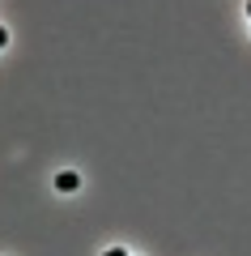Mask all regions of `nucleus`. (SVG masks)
I'll return each instance as SVG.
<instances>
[{
	"mask_svg": "<svg viewBox=\"0 0 251 256\" xmlns=\"http://www.w3.org/2000/svg\"><path fill=\"white\" fill-rule=\"evenodd\" d=\"M4 43H9V30H4V26H0V47H4Z\"/></svg>",
	"mask_w": 251,
	"mask_h": 256,
	"instance_id": "nucleus-3",
	"label": "nucleus"
},
{
	"mask_svg": "<svg viewBox=\"0 0 251 256\" xmlns=\"http://www.w3.org/2000/svg\"><path fill=\"white\" fill-rule=\"evenodd\" d=\"M247 18H251V0H247Z\"/></svg>",
	"mask_w": 251,
	"mask_h": 256,
	"instance_id": "nucleus-4",
	"label": "nucleus"
},
{
	"mask_svg": "<svg viewBox=\"0 0 251 256\" xmlns=\"http://www.w3.org/2000/svg\"><path fill=\"white\" fill-rule=\"evenodd\" d=\"M102 256H128V252H124V248H111V252H102Z\"/></svg>",
	"mask_w": 251,
	"mask_h": 256,
	"instance_id": "nucleus-2",
	"label": "nucleus"
},
{
	"mask_svg": "<svg viewBox=\"0 0 251 256\" xmlns=\"http://www.w3.org/2000/svg\"><path fill=\"white\" fill-rule=\"evenodd\" d=\"M55 188H60V192H77L81 188V175L77 171H60V175H55Z\"/></svg>",
	"mask_w": 251,
	"mask_h": 256,
	"instance_id": "nucleus-1",
	"label": "nucleus"
}]
</instances>
